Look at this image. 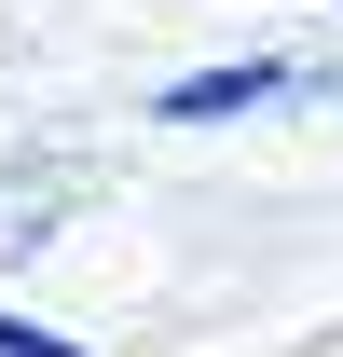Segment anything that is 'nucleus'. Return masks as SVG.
<instances>
[{
  "mask_svg": "<svg viewBox=\"0 0 343 357\" xmlns=\"http://www.w3.org/2000/svg\"><path fill=\"white\" fill-rule=\"evenodd\" d=\"M302 83H316V96H343V55H330V69H302Z\"/></svg>",
  "mask_w": 343,
  "mask_h": 357,
  "instance_id": "nucleus-3",
  "label": "nucleus"
},
{
  "mask_svg": "<svg viewBox=\"0 0 343 357\" xmlns=\"http://www.w3.org/2000/svg\"><path fill=\"white\" fill-rule=\"evenodd\" d=\"M0 357H96V344L55 330V316H28V303H0Z\"/></svg>",
  "mask_w": 343,
  "mask_h": 357,
  "instance_id": "nucleus-2",
  "label": "nucleus"
},
{
  "mask_svg": "<svg viewBox=\"0 0 343 357\" xmlns=\"http://www.w3.org/2000/svg\"><path fill=\"white\" fill-rule=\"evenodd\" d=\"M289 96H302V55H206V69L151 83V124L206 137V124H261V110H289Z\"/></svg>",
  "mask_w": 343,
  "mask_h": 357,
  "instance_id": "nucleus-1",
  "label": "nucleus"
}]
</instances>
